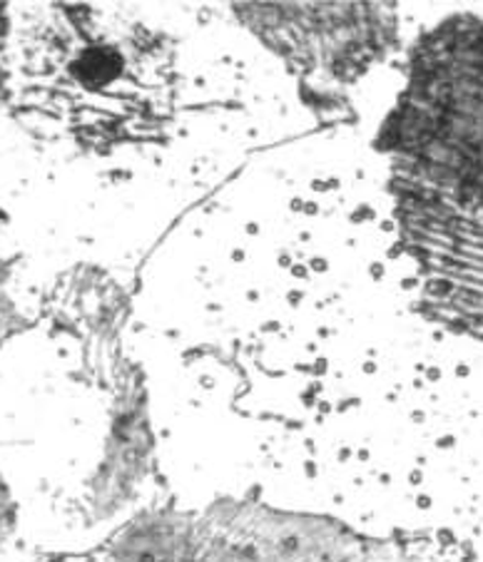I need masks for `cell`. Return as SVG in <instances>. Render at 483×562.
<instances>
[{
  "mask_svg": "<svg viewBox=\"0 0 483 562\" xmlns=\"http://www.w3.org/2000/svg\"><path fill=\"white\" fill-rule=\"evenodd\" d=\"M239 18L280 50L302 75L349 80L364 70L374 48L371 18L379 11L361 3H247Z\"/></svg>",
  "mask_w": 483,
  "mask_h": 562,
  "instance_id": "1",
  "label": "cell"
}]
</instances>
